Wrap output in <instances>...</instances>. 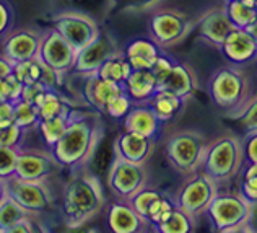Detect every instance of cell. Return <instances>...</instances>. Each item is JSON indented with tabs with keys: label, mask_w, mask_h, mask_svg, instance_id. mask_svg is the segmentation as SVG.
<instances>
[{
	"label": "cell",
	"mask_w": 257,
	"mask_h": 233,
	"mask_svg": "<svg viewBox=\"0 0 257 233\" xmlns=\"http://www.w3.org/2000/svg\"><path fill=\"white\" fill-rule=\"evenodd\" d=\"M69 119L70 118H67V116H56V118H47L39 121L38 131L41 134V139L47 148H52L56 145V142L62 137L67 129V124H69Z\"/></svg>",
	"instance_id": "cell-31"
},
{
	"label": "cell",
	"mask_w": 257,
	"mask_h": 233,
	"mask_svg": "<svg viewBox=\"0 0 257 233\" xmlns=\"http://www.w3.org/2000/svg\"><path fill=\"white\" fill-rule=\"evenodd\" d=\"M148 173L144 163H134L114 157L111 167L106 171V188L114 194L116 199L128 201L147 186Z\"/></svg>",
	"instance_id": "cell-7"
},
{
	"label": "cell",
	"mask_w": 257,
	"mask_h": 233,
	"mask_svg": "<svg viewBox=\"0 0 257 233\" xmlns=\"http://www.w3.org/2000/svg\"><path fill=\"white\" fill-rule=\"evenodd\" d=\"M106 222L114 233H137L150 227L145 218L135 212L131 202L124 199H116L107 205Z\"/></svg>",
	"instance_id": "cell-19"
},
{
	"label": "cell",
	"mask_w": 257,
	"mask_h": 233,
	"mask_svg": "<svg viewBox=\"0 0 257 233\" xmlns=\"http://www.w3.org/2000/svg\"><path fill=\"white\" fill-rule=\"evenodd\" d=\"M7 196H9V186H7V181L0 178V204L4 202Z\"/></svg>",
	"instance_id": "cell-47"
},
{
	"label": "cell",
	"mask_w": 257,
	"mask_h": 233,
	"mask_svg": "<svg viewBox=\"0 0 257 233\" xmlns=\"http://www.w3.org/2000/svg\"><path fill=\"white\" fill-rule=\"evenodd\" d=\"M186 100L179 98L178 95H174L173 92H168L165 88H158L157 92L153 93V97L148 101V105L153 109V113L157 114V118L166 124V122H171L176 116H178L182 108H184Z\"/></svg>",
	"instance_id": "cell-25"
},
{
	"label": "cell",
	"mask_w": 257,
	"mask_h": 233,
	"mask_svg": "<svg viewBox=\"0 0 257 233\" xmlns=\"http://www.w3.org/2000/svg\"><path fill=\"white\" fill-rule=\"evenodd\" d=\"M25 134L26 132L22 127H18L15 122H13V124H9V126H0V145L22 148Z\"/></svg>",
	"instance_id": "cell-37"
},
{
	"label": "cell",
	"mask_w": 257,
	"mask_h": 233,
	"mask_svg": "<svg viewBox=\"0 0 257 233\" xmlns=\"http://www.w3.org/2000/svg\"><path fill=\"white\" fill-rule=\"evenodd\" d=\"M194 227H195L194 218L191 215H187L186 212L181 210L179 207H174L170 212V215L153 228L160 233H187V231H192Z\"/></svg>",
	"instance_id": "cell-28"
},
{
	"label": "cell",
	"mask_w": 257,
	"mask_h": 233,
	"mask_svg": "<svg viewBox=\"0 0 257 233\" xmlns=\"http://www.w3.org/2000/svg\"><path fill=\"white\" fill-rule=\"evenodd\" d=\"M52 28L59 31L77 51L83 49L99 34V26L91 15L78 10H64L51 18Z\"/></svg>",
	"instance_id": "cell-11"
},
{
	"label": "cell",
	"mask_w": 257,
	"mask_h": 233,
	"mask_svg": "<svg viewBox=\"0 0 257 233\" xmlns=\"http://www.w3.org/2000/svg\"><path fill=\"white\" fill-rule=\"evenodd\" d=\"M18 150L15 147H2L0 145V178L5 181L12 180L15 176Z\"/></svg>",
	"instance_id": "cell-35"
},
{
	"label": "cell",
	"mask_w": 257,
	"mask_h": 233,
	"mask_svg": "<svg viewBox=\"0 0 257 233\" xmlns=\"http://www.w3.org/2000/svg\"><path fill=\"white\" fill-rule=\"evenodd\" d=\"M13 103L15 101H0V126L13 124Z\"/></svg>",
	"instance_id": "cell-44"
},
{
	"label": "cell",
	"mask_w": 257,
	"mask_h": 233,
	"mask_svg": "<svg viewBox=\"0 0 257 233\" xmlns=\"http://www.w3.org/2000/svg\"><path fill=\"white\" fill-rule=\"evenodd\" d=\"M124 2H127V4H137V5H144V4H150V2H153V0H124Z\"/></svg>",
	"instance_id": "cell-49"
},
{
	"label": "cell",
	"mask_w": 257,
	"mask_h": 233,
	"mask_svg": "<svg viewBox=\"0 0 257 233\" xmlns=\"http://www.w3.org/2000/svg\"><path fill=\"white\" fill-rule=\"evenodd\" d=\"M28 215L31 214H28L13 197L7 196L0 204V233H10L20 220Z\"/></svg>",
	"instance_id": "cell-29"
},
{
	"label": "cell",
	"mask_w": 257,
	"mask_h": 233,
	"mask_svg": "<svg viewBox=\"0 0 257 233\" xmlns=\"http://www.w3.org/2000/svg\"><path fill=\"white\" fill-rule=\"evenodd\" d=\"M7 186H9V196L35 217H41L46 212H49L56 202L49 180L28 181L13 176L12 180L7 181Z\"/></svg>",
	"instance_id": "cell-10"
},
{
	"label": "cell",
	"mask_w": 257,
	"mask_h": 233,
	"mask_svg": "<svg viewBox=\"0 0 257 233\" xmlns=\"http://www.w3.org/2000/svg\"><path fill=\"white\" fill-rule=\"evenodd\" d=\"M122 56L134 70H145V68H152L155 60L160 57L163 49L155 43V41L148 38H135L120 49Z\"/></svg>",
	"instance_id": "cell-22"
},
{
	"label": "cell",
	"mask_w": 257,
	"mask_h": 233,
	"mask_svg": "<svg viewBox=\"0 0 257 233\" xmlns=\"http://www.w3.org/2000/svg\"><path fill=\"white\" fill-rule=\"evenodd\" d=\"M104 205L106 197L99 178L91 173H83V170L73 171L62 194V215L67 227H82L101 214Z\"/></svg>",
	"instance_id": "cell-2"
},
{
	"label": "cell",
	"mask_w": 257,
	"mask_h": 233,
	"mask_svg": "<svg viewBox=\"0 0 257 233\" xmlns=\"http://www.w3.org/2000/svg\"><path fill=\"white\" fill-rule=\"evenodd\" d=\"M83 79V85H82V98L90 108H93L94 111L98 113H104L106 105L109 103L114 97H117L124 90V85L116 84V82L106 80L98 77L96 73L91 75H85Z\"/></svg>",
	"instance_id": "cell-18"
},
{
	"label": "cell",
	"mask_w": 257,
	"mask_h": 233,
	"mask_svg": "<svg viewBox=\"0 0 257 233\" xmlns=\"http://www.w3.org/2000/svg\"><path fill=\"white\" fill-rule=\"evenodd\" d=\"M153 147L155 139L131 131H122L112 142L114 157L134 163H144V165L152 157Z\"/></svg>",
	"instance_id": "cell-17"
},
{
	"label": "cell",
	"mask_w": 257,
	"mask_h": 233,
	"mask_svg": "<svg viewBox=\"0 0 257 233\" xmlns=\"http://www.w3.org/2000/svg\"><path fill=\"white\" fill-rule=\"evenodd\" d=\"M195 26H197L200 38H204L207 43L215 44L218 47L223 44V41L226 39L228 34L236 28L228 17L225 5L220 7V9L208 10L205 15L200 17Z\"/></svg>",
	"instance_id": "cell-20"
},
{
	"label": "cell",
	"mask_w": 257,
	"mask_h": 233,
	"mask_svg": "<svg viewBox=\"0 0 257 233\" xmlns=\"http://www.w3.org/2000/svg\"><path fill=\"white\" fill-rule=\"evenodd\" d=\"M249 227H251V231H257V202L252 204V207H251V215H249Z\"/></svg>",
	"instance_id": "cell-46"
},
{
	"label": "cell",
	"mask_w": 257,
	"mask_h": 233,
	"mask_svg": "<svg viewBox=\"0 0 257 233\" xmlns=\"http://www.w3.org/2000/svg\"><path fill=\"white\" fill-rule=\"evenodd\" d=\"M252 204L239 193H216L205 215L218 231H242L249 227Z\"/></svg>",
	"instance_id": "cell-6"
},
{
	"label": "cell",
	"mask_w": 257,
	"mask_h": 233,
	"mask_svg": "<svg viewBox=\"0 0 257 233\" xmlns=\"http://www.w3.org/2000/svg\"><path fill=\"white\" fill-rule=\"evenodd\" d=\"M249 33H251L252 34V36H254V39H255V43H257V20H255V22L251 25V26H247V28H246Z\"/></svg>",
	"instance_id": "cell-48"
},
{
	"label": "cell",
	"mask_w": 257,
	"mask_h": 233,
	"mask_svg": "<svg viewBox=\"0 0 257 233\" xmlns=\"http://www.w3.org/2000/svg\"><path fill=\"white\" fill-rule=\"evenodd\" d=\"M13 23H15L13 7L7 0H0V38L5 36L10 30H13Z\"/></svg>",
	"instance_id": "cell-42"
},
{
	"label": "cell",
	"mask_w": 257,
	"mask_h": 233,
	"mask_svg": "<svg viewBox=\"0 0 257 233\" xmlns=\"http://www.w3.org/2000/svg\"><path fill=\"white\" fill-rule=\"evenodd\" d=\"M132 70L134 68L125 60L122 52H117V54H114L112 57L106 59L104 62L99 65V68L96 70V75L101 79H106V80H111V82H116V84L124 85V82L127 80V77L131 75Z\"/></svg>",
	"instance_id": "cell-27"
},
{
	"label": "cell",
	"mask_w": 257,
	"mask_h": 233,
	"mask_svg": "<svg viewBox=\"0 0 257 233\" xmlns=\"http://www.w3.org/2000/svg\"><path fill=\"white\" fill-rule=\"evenodd\" d=\"M244 150L239 137L221 135L207 145L200 171L218 186L239 176L244 168Z\"/></svg>",
	"instance_id": "cell-4"
},
{
	"label": "cell",
	"mask_w": 257,
	"mask_h": 233,
	"mask_svg": "<svg viewBox=\"0 0 257 233\" xmlns=\"http://www.w3.org/2000/svg\"><path fill=\"white\" fill-rule=\"evenodd\" d=\"M23 84L15 75H9L5 79H0V101H17L20 100Z\"/></svg>",
	"instance_id": "cell-38"
},
{
	"label": "cell",
	"mask_w": 257,
	"mask_h": 233,
	"mask_svg": "<svg viewBox=\"0 0 257 233\" xmlns=\"http://www.w3.org/2000/svg\"><path fill=\"white\" fill-rule=\"evenodd\" d=\"M132 105L134 103L131 98H128V95L125 92H122L107 103L103 114H107L111 119H122L124 116L128 113V109L132 108Z\"/></svg>",
	"instance_id": "cell-36"
},
{
	"label": "cell",
	"mask_w": 257,
	"mask_h": 233,
	"mask_svg": "<svg viewBox=\"0 0 257 233\" xmlns=\"http://www.w3.org/2000/svg\"><path fill=\"white\" fill-rule=\"evenodd\" d=\"M208 142L194 131H178L166 139L165 152L171 167L181 175L191 176L199 173L204 162Z\"/></svg>",
	"instance_id": "cell-5"
},
{
	"label": "cell",
	"mask_w": 257,
	"mask_h": 233,
	"mask_svg": "<svg viewBox=\"0 0 257 233\" xmlns=\"http://www.w3.org/2000/svg\"><path fill=\"white\" fill-rule=\"evenodd\" d=\"M13 73V64L4 54H0V79H5Z\"/></svg>",
	"instance_id": "cell-45"
},
{
	"label": "cell",
	"mask_w": 257,
	"mask_h": 233,
	"mask_svg": "<svg viewBox=\"0 0 257 233\" xmlns=\"http://www.w3.org/2000/svg\"><path fill=\"white\" fill-rule=\"evenodd\" d=\"M77 54L78 51L59 31L52 28L43 33L38 59L60 75L67 77L70 72H73Z\"/></svg>",
	"instance_id": "cell-12"
},
{
	"label": "cell",
	"mask_w": 257,
	"mask_h": 233,
	"mask_svg": "<svg viewBox=\"0 0 257 233\" xmlns=\"http://www.w3.org/2000/svg\"><path fill=\"white\" fill-rule=\"evenodd\" d=\"M104 135V124L98 111L72 113L65 132L51 148L62 170H83L93 160Z\"/></svg>",
	"instance_id": "cell-1"
},
{
	"label": "cell",
	"mask_w": 257,
	"mask_h": 233,
	"mask_svg": "<svg viewBox=\"0 0 257 233\" xmlns=\"http://www.w3.org/2000/svg\"><path fill=\"white\" fill-rule=\"evenodd\" d=\"M124 90L132 100L134 105L137 103H148L153 93L158 90V82L150 68L145 70H132L124 82Z\"/></svg>",
	"instance_id": "cell-23"
},
{
	"label": "cell",
	"mask_w": 257,
	"mask_h": 233,
	"mask_svg": "<svg viewBox=\"0 0 257 233\" xmlns=\"http://www.w3.org/2000/svg\"><path fill=\"white\" fill-rule=\"evenodd\" d=\"M161 196H163V193H160L158 189L145 186V188H142L139 193H135L131 199H128V202H131V205L135 209V212L147 220V215H148V212H150L152 205L157 202Z\"/></svg>",
	"instance_id": "cell-34"
},
{
	"label": "cell",
	"mask_w": 257,
	"mask_h": 233,
	"mask_svg": "<svg viewBox=\"0 0 257 233\" xmlns=\"http://www.w3.org/2000/svg\"><path fill=\"white\" fill-rule=\"evenodd\" d=\"M46 90H47V87L43 85L41 82H38V84L23 85L22 93H20V100L28 101V103H33V105H35V106L38 108V106H39V103H41L43 98H44Z\"/></svg>",
	"instance_id": "cell-41"
},
{
	"label": "cell",
	"mask_w": 257,
	"mask_h": 233,
	"mask_svg": "<svg viewBox=\"0 0 257 233\" xmlns=\"http://www.w3.org/2000/svg\"><path fill=\"white\" fill-rule=\"evenodd\" d=\"M242 150L246 163H257V132L247 135V140L242 143Z\"/></svg>",
	"instance_id": "cell-43"
},
{
	"label": "cell",
	"mask_w": 257,
	"mask_h": 233,
	"mask_svg": "<svg viewBox=\"0 0 257 233\" xmlns=\"http://www.w3.org/2000/svg\"><path fill=\"white\" fill-rule=\"evenodd\" d=\"M150 38L161 49L179 44L192 30V23L184 13L173 9L153 10L148 20Z\"/></svg>",
	"instance_id": "cell-9"
},
{
	"label": "cell",
	"mask_w": 257,
	"mask_h": 233,
	"mask_svg": "<svg viewBox=\"0 0 257 233\" xmlns=\"http://www.w3.org/2000/svg\"><path fill=\"white\" fill-rule=\"evenodd\" d=\"M174 64H176V60L171 59L170 56H166L165 52H161V54H160V57H158L157 60H155V64L152 65L150 72L155 75V79H157L158 87H160L161 82H163V80L168 77V75H170V72L173 70Z\"/></svg>",
	"instance_id": "cell-40"
},
{
	"label": "cell",
	"mask_w": 257,
	"mask_h": 233,
	"mask_svg": "<svg viewBox=\"0 0 257 233\" xmlns=\"http://www.w3.org/2000/svg\"><path fill=\"white\" fill-rule=\"evenodd\" d=\"M161 127H163V122L157 118L148 103L132 105L128 113L122 118V131L137 132L155 140L161 132Z\"/></svg>",
	"instance_id": "cell-21"
},
{
	"label": "cell",
	"mask_w": 257,
	"mask_h": 233,
	"mask_svg": "<svg viewBox=\"0 0 257 233\" xmlns=\"http://www.w3.org/2000/svg\"><path fill=\"white\" fill-rule=\"evenodd\" d=\"M13 75L22 82L23 85L28 84H38L43 77V62L38 57L17 62L13 65Z\"/></svg>",
	"instance_id": "cell-33"
},
{
	"label": "cell",
	"mask_w": 257,
	"mask_h": 233,
	"mask_svg": "<svg viewBox=\"0 0 257 233\" xmlns=\"http://www.w3.org/2000/svg\"><path fill=\"white\" fill-rule=\"evenodd\" d=\"M120 52V47L117 46L116 39H114L109 33L99 31V34L83 49H80L77 54L75 67H73V73L77 77H85V75L96 73L99 65L104 62L106 59L112 57L114 54Z\"/></svg>",
	"instance_id": "cell-15"
},
{
	"label": "cell",
	"mask_w": 257,
	"mask_h": 233,
	"mask_svg": "<svg viewBox=\"0 0 257 233\" xmlns=\"http://www.w3.org/2000/svg\"><path fill=\"white\" fill-rule=\"evenodd\" d=\"M38 111L39 118L47 119L56 118V116H67V118H70L75 109H73L70 100L62 92L57 90V88H47L43 101L38 106Z\"/></svg>",
	"instance_id": "cell-26"
},
{
	"label": "cell",
	"mask_w": 257,
	"mask_h": 233,
	"mask_svg": "<svg viewBox=\"0 0 257 233\" xmlns=\"http://www.w3.org/2000/svg\"><path fill=\"white\" fill-rule=\"evenodd\" d=\"M13 121L18 127H22L25 132H30L33 129H38V124L41 118H39L38 108L33 103L17 100L13 103Z\"/></svg>",
	"instance_id": "cell-30"
},
{
	"label": "cell",
	"mask_w": 257,
	"mask_h": 233,
	"mask_svg": "<svg viewBox=\"0 0 257 233\" xmlns=\"http://www.w3.org/2000/svg\"><path fill=\"white\" fill-rule=\"evenodd\" d=\"M228 64L247 65L257 60V43L246 28H234L220 46Z\"/></svg>",
	"instance_id": "cell-16"
},
{
	"label": "cell",
	"mask_w": 257,
	"mask_h": 233,
	"mask_svg": "<svg viewBox=\"0 0 257 233\" xmlns=\"http://www.w3.org/2000/svg\"><path fill=\"white\" fill-rule=\"evenodd\" d=\"M195 87H197V80H195L194 72L186 64L176 62L170 75L161 82L158 88H165V90L178 95L179 98L187 100L192 97Z\"/></svg>",
	"instance_id": "cell-24"
},
{
	"label": "cell",
	"mask_w": 257,
	"mask_h": 233,
	"mask_svg": "<svg viewBox=\"0 0 257 233\" xmlns=\"http://www.w3.org/2000/svg\"><path fill=\"white\" fill-rule=\"evenodd\" d=\"M216 193H218V184L199 171L187 176V181L182 184L179 193L174 197V204L176 207L191 215L194 220H197L200 215H205Z\"/></svg>",
	"instance_id": "cell-8"
},
{
	"label": "cell",
	"mask_w": 257,
	"mask_h": 233,
	"mask_svg": "<svg viewBox=\"0 0 257 233\" xmlns=\"http://www.w3.org/2000/svg\"><path fill=\"white\" fill-rule=\"evenodd\" d=\"M62 167L54 159L51 148L47 150H31V148H20L15 178L28 181H46L54 176Z\"/></svg>",
	"instance_id": "cell-13"
},
{
	"label": "cell",
	"mask_w": 257,
	"mask_h": 233,
	"mask_svg": "<svg viewBox=\"0 0 257 233\" xmlns=\"http://www.w3.org/2000/svg\"><path fill=\"white\" fill-rule=\"evenodd\" d=\"M226 12L236 28H247L257 20V9H252L242 0H226Z\"/></svg>",
	"instance_id": "cell-32"
},
{
	"label": "cell",
	"mask_w": 257,
	"mask_h": 233,
	"mask_svg": "<svg viewBox=\"0 0 257 233\" xmlns=\"http://www.w3.org/2000/svg\"><path fill=\"white\" fill-rule=\"evenodd\" d=\"M43 33L38 28H13L0 38V54H4L13 65L35 59L38 57Z\"/></svg>",
	"instance_id": "cell-14"
},
{
	"label": "cell",
	"mask_w": 257,
	"mask_h": 233,
	"mask_svg": "<svg viewBox=\"0 0 257 233\" xmlns=\"http://www.w3.org/2000/svg\"><path fill=\"white\" fill-rule=\"evenodd\" d=\"M210 95L215 105L228 109L229 118L238 119L255 95L251 93L249 79L242 65L228 64L218 68L210 80Z\"/></svg>",
	"instance_id": "cell-3"
},
{
	"label": "cell",
	"mask_w": 257,
	"mask_h": 233,
	"mask_svg": "<svg viewBox=\"0 0 257 233\" xmlns=\"http://www.w3.org/2000/svg\"><path fill=\"white\" fill-rule=\"evenodd\" d=\"M236 121H239V126L246 135L257 132V95L249 101V105Z\"/></svg>",
	"instance_id": "cell-39"
}]
</instances>
